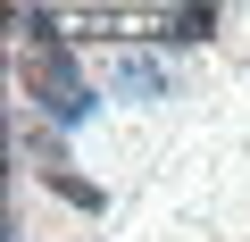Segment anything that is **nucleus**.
I'll return each mask as SVG.
<instances>
[{"instance_id": "f257e3e1", "label": "nucleus", "mask_w": 250, "mask_h": 242, "mask_svg": "<svg viewBox=\"0 0 250 242\" xmlns=\"http://www.w3.org/2000/svg\"><path fill=\"white\" fill-rule=\"evenodd\" d=\"M25 92L42 100V117H59V126H83V117H92V75L67 59V50H34L25 59Z\"/></svg>"}, {"instance_id": "f03ea898", "label": "nucleus", "mask_w": 250, "mask_h": 242, "mask_svg": "<svg viewBox=\"0 0 250 242\" xmlns=\"http://www.w3.org/2000/svg\"><path fill=\"white\" fill-rule=\"evenodd\" d=\"M108 92H125V100H167V67L142 59V50H117V59H108Z\"/></svg>"}, {"instance_id": "7ed1b4c3", "label": "nucleus", "mask_w": 250, "mask_h": 242, "mask_svg": "<svg viewBox=\"0 0 250 242\" xmlns=\"http://www.w3.org/2000/svg\"><path fill=\"white\" fill-rule=\"evenodd\" d=\"M42 184H50V192H67L75 209H108V200H100V184H83V176H67V167H42Z\"/></svg>"}, {"instance_id": "20e7f679", "label": "nucleus", "mask_w": 250, "mask_h": 242, "mask_svg": "<svg viewBox=\"0 0 250 242\" xmlns=\"http://www.w3.org/2000/svg\"><path fill=\"white\" fill-rule=\"evenodd\" d=\"M208 25H217V9H184V17H167V42H208Z\"/></svg>"}]
</instances>
